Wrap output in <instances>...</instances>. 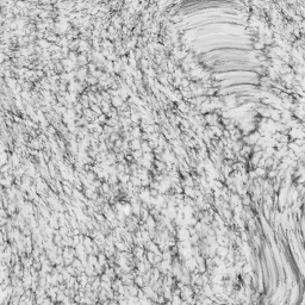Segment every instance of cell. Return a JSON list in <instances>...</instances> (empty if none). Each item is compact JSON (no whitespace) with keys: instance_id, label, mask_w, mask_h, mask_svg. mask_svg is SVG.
<instances>
[{"instance_id":"9c48e42d","label":"cell","mask_w":305,"mask_h":305,"mask_svg":"<svg viewBox=\"0 0 305 305\" xmlns=\"http://www.w3.org/2000/svg\"><path fill=\"white\" fill-rule=\"evenodd\" d=\"M134 284L137 286V287H139V288H142L143 286H146L144 285V280H143V276H135V278H134Z\"/></svg>"},{"instance_id":"7402d4cb","label":"cell","mask_w":305,"mask_h":305,"mask_svg":"<svg viewBox=\"0 0 305 305\" xmlns=\"http://www.w3.org/2000/svg\"><path fill=\"white\" fill-rule=\"evenodd\" d=\"M108 305H119V304L117 303V300H110V302H108Z\"/></svg>"},{"instance_id":"ac0fdd59","label":"cell","mask_w":305,"mask_h":305,"mask_svg":"<svg viewBox=\"0 0 305 305\" xmlns=\"http://www.w3.org/2000/svg\"><path fill=\"white\" fill-rule=\"evenodd\" d=\"M190 84H191V81H190V80L184 79V78H182V79L180 80V86H181L180 88H182V87H188V86H190Z\"/></svg>"},{"instance_id":"d6986e66","label":"cell","mask_w":305,"mask_h":305,"mask_svg":"<svg viewBox=\"0 0 305 305\" xmlns=\"http://www.w3.org/2000/svg\"><path fill=\"white\" fill-rule=\"evenodd\" d=\"M148 144H149V147L151 148V150L158 147V141H154V139H150V141H148Z\"/></svg>"},{"instance_id":"8992f818","label":"cell","mask_w":305,"mask_h":305,"mask_svg":"<svg viewBox=\"0 0 305 305\" xmlns=\"http://www.w3.org/2000/svg\"><path fill=\"white\" fill-rule=\"evenodd\" d=\"M280 117H281V112H280L279 110H276V108L271 110V117H269V118L272 119L274 123H276V122H279V120H280Z\"/></svg>"},{"instance_id":"603a6c76","label":"cell","mask_w":305,"mask_h":305,"mask_svg":"<svg viewBox=\"0 0 305 305\" xmlns=\"http://www.w3.org/2000/svg\"><path fill=\"white\" fill-rule=\"evenodd\" d=\"M55 305H63L62 303H55Z\"/></svg>"},{"instance_id":"3957f363","label":"cell","mask_w":305,"mask_h":305,"mask_svg":"<svg viewBox=\"0 0 305 305\" xmlns=\"http://www.w3.org/2000/svg\"><path fill=\"white\" fill-rule=\"evenodd\" d=\"M127 291H128V293L130 297H137L139 287H137L135 284H131V285L127 286Z\"/></svg>"},{"instance_id":"5b68a950","label":"cell","mask_w":305,"mask_h":305,"mask_svg":"<svg viewBox=\"0 0 305 305\" xmlns=\"http://www.w3.org/2000/svg\"><path fill=\"white\" fill-rule=\"evenodd\" d=\"M254 172H255L256 178H260V179H264V178H266V175H267V169H266V168L255 167Z\"/></svg>"},{"instance_id":"ffe728a7","label":"cell","mask_w":305,"mask_h":305,"mask_svg":"<svg viewBox=\"0 0 305 305\" xmlns=\"http://www.w3.org/2000/svg\"><path fill=\"white\" fill-rule=\"evenodd\" d=\"M293 142H295L298 147H303L304 146V138H298V139H295Z\"/></svg>"},{"instance_id":"7c38bea8","label":"cell","mask_w":305,"mask_h":305,"mask_svg":"<svg viewBox=\"0 0 305 305\" xmlns=\"http://www.w3.org/2000/svg\"><path fill=\"white\" fill-rule=\"evenodd\" d=\"M253 48H254L255 50H262L264 48H265V44H264V42H262V41L259 40V41H256V42H254Z\"/></svg>"},{"instance_id":"4fadbf2b","label":"cell","mask_w":305,"mask_h":305,"mask_svg":"<svg viewBox=\"0 0 305 305\" xmlns=\"http://www.w3.org/2000/svg\"><path fill=\"white\" fill-rule=\"evenodd\" d=\"M141 150L143 151V153H150L151 151V148L149 147V144H148V142H142V144H141Z\"/></svg>"},{"instance_id":"e0dca14e","label":"cell","mask_w":305,"mask_h":305,"mask_svg":"<svg viewBox=\"0 0 305 305\" xmlns=\"http://www.w3.org/2000/svg\"><path fill=\"white\" fill-rule=\"evenodd\" d=\"M178 108L180 111H182V112H187L188 111V106H187L185 103H182V101H178Z\"/></svg>"},{"instance_id":"6da1fadb","label":"cell","mask_w":305,"mask_h":305,"mask_svg":"<svg viewBox=\"0 0 305 305\" xmlns=\"http://www.w3.org/2000/svg\"><path fill=\"white\" fill-rule=\"evenodd\" d=\"M182 265L186 267L187 271H188L190 273H193V272H196V269H197L198 264H197L196 257H194V256H191V257L186 259V260L182 262Z\"/></svg>"},{"instance_id":"8fae6325","label":"cell","mask_w":305,"mask_h":305,"mask_svg":"<svg viewBox=\"0 0 305 305\" xmlns=\"http://www.w3.org/2000/svg\"><path fill=\"white\" fill-rule=\"evenodd\" d=\"M142 158H143V160H146V161H148V162H154L155 155H154V154H151V153H143Z\"/></svg>"},{"instance_id":"30bf717a","label":"cell","mask_w":305,"mask_h":305,"mask_svg":"<svg viewBox=\"0 0 305 305\" xmlns=\"http://www.w3.org/2000/svg\"><path fill=\"white\" fill-rule=\"evenodd\" d=\"M170 305H181L182 299L180 298V295H172V299L169 300Z\"/></svg>"},{"instance_id":"5bb4252c","label":"cell","mask_w":305,"mask_h":305,"mask_svg":"<svg viewBox=\"0 0 305 305\" xmlns=\"http://www.w3.org/2000/svg\"><path fill=\"white\" fill-rule=\"evenodd\" d=\"M112 104H113L116 108H119L120 105H123V100L119 98V96L118 97H113V98H112Z\"/></svg>"},{"instance_id":"9a60e30c","label":"cell","mask_w":305,"mask_h":305,"mask_svg":"<svg viewBox=\"0 0 305 305\" xmlns=\"http://www.w3.org/2000/svg\"><path fill=\"white\" fill-rule=\"evenodd\" d=\"M16 209H17V205H16L13 201H11L10 204H9V206H7V212H9L10 215H13V213L16 212Z\"/></svg>"},{"instance_id":"2e32d148","label":"cell","mask_w":305,"mask_h":305,"mask_svg":"<svg viewBox=\"0 0 305 305\" xmlns=\"http://www.w3.org/2000/svg\"><path fill=\"white\" fill-rule=\"evenodd\" d=\"M131 155H132V158H135V160H138V158H142V155H143V151L139 149V150H134L132 153H131Z\"/></svg>"},{"instance_id":"52a82bcc","label":"cell","mask_w":305,"mask_h":305,"mask_svg":"<svg viewBox=\"0 0 305 305\" xmlns=\"http://www.w3.org/2000/svg\"><path fill=\"white\" fill-rule=\"evenodd\" d=\"M141 144H142V142L138 138H132L131 142H130V144H129V147L131 148L132 150H139L141 149Z\"/></svg>"},{"instance_id":"7a4b0ae2","label":"cell","mask_w":305,"mask_h":305,"mask_svg":"<svg viewBox=\"0 0 305 305\" xmlns=\"http://www.w3.org/2000/svg\"><path fill=\"white\" fill-rule=\"evenodd\" d=\"M228 253H229V248L228 247L218 246V248L216 249V255L219 256L222 260H224L226 256H228Z\"/></svg>"},{"instance_id":"44dd1931","label":"cell","mask_w":305,"mask_h":305,"mask_svg":"<svg viewBox=\"0 0 305 305\" xmlns=\"http://www.w3.org/2000/svg\"><path fill=\"white\" fill-rule=\"evenodd\" d=\"M38 44H40L41 47H44V48H45V47H47V48L49 47V42H45L44 40L40 41V42H38Z\"/></svg>"},{"instance_id":"ba28073f","label":"cell","mask_w":305,"mask_h":305,"mask_svg":"<svg viewBox=\"0 0 305 305\" xmlns=\"http://www.w3.org/2000/svg\"><path fill=\"white\" fill-rule=\"evenodd\" d=\"M97 259H98V264L101 265L103 267H106L108 266V257L104 253H99L97 255Z\"/></svg>"},{"instance_id":"277c9868","label":"cell","mask_w":305,"mask_h":305,"mask_svg":"<svg viewBox=\"0 0 305 305\" xmlns=\"http://www.w3.org/2000/svg\"><path fill=\"white\" fill-rule=\"evenodd\" d=\"M252 197L247 193V194H243V196H241V205L243 207H249L252 205Z\"/></svg>"}]
</instances>
